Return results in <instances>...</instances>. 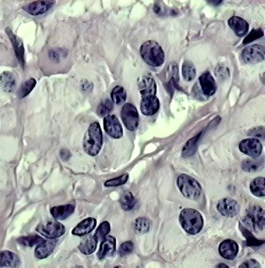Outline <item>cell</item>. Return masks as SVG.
<instances>
[{"label":"cell","instance_id":"cell-1","mask_svg":"<svg viewBox=\"0 0 265 268\" xmlns=\"http://www.w3.org/2000/svg\"><path fill=\"white\" fill-rule=\"evenodd\" d=\"M137 87L141 94L140 110L143 115L152 116L160 109V101L156 97L157 86L152 77L141 76L138 77Z\"/></svg>","mask_w":265,"mask_h":268},{"label":"cell","instance_id":"cell-2","mask_svg":"<svg viewBox=\"0 0 265 268\" xmlns=\"http://www.w3.org/2000/svg\"><path fill=\"white\" fill-rule=\"evenodd\" d=\"M103 144V135L100 124L93 122L85 133L83 140L84 150L91 156H96L100 153Z\"/></svg>","mask_w":265,"mask_h":268},{"label":"cell","instance_id":"cell-3","mask_svg":"<svg viewBox=\"0 0 265 268\" xmlns=\"http://www.w3.org/2000/svg\"><path fill=\"white\" fill-rule=\"evenodd\" d=\"M140 54L144 61L153 67L161 66L164 63L165 55L158 43L153 40L146 41L141 45Z\"/></svg>","mask_w":265,"mask_h":268},{"label":"cell","instance_id":"cell-4","mask_svg":"<svg viewBox=\"0 0 265 268\" xmlns=\"http://www.w3.org/2000/svg\"><path fill=\"white\" fill-rule=\"evenodd\" d=\"M179 222L185 232L191 235H196L204 226V220L197 210L191 208L183 209L179 215Z\"/></svg>","mask_w":265,"mask_h":268},{"label":"cell","instance_id":"cell-5","mask_svg":"<svg viewBox=\"0 0 265 268\" xmlns=\"http://www.w3.org/2000/svg\"><path fill=\"white\" fill-rule=\"evenodd\" d=\"M177 185L182 195L189 200L197 201L201 195L202 191L200 184L189 176H180L177 179Z\"/></svg>","mask_w":265,"mask_h":268},{"label":"cell","instance_id":"cell-6","mask_svg":"<svg viewBox=\"0 0 265 268\" xmlns=\"http://www.w3.org/2000/svg\"><path fill=\"white\" fill-rule=\"evenodd\" d=\"M265 218L264 209L254 205L246 211L243 222L247 227L257 232L264 229Z\"/></svg>","mask_w":265,"mask_h":268},{"label":"cell","instance_id":"cell-7","mask_svg":"<svg viewBox=\"0 0 265 268\" xmlns=\"http://www.w3.org/2000/svg\"><path fill=\"white\" fill-rule=\"evenodd\" d=\"M120 117L123 124L129 131L133 132L136 131L140 118L137 109L132 104H125L121 108Z\"/></svg>","mask_w":265,"mask_h":268},{"label":"cell","instance_id":"cell-8","mask_svg":"<svg viewBox=\"0 0 265 268\" xmlns=\"http://www.w3.org/2000/svg\"><path fill=\"white\" fill-rule=\"evenodd\" d=\"M36 230L48 239H54L61 237L66 233L63 224L54 220H49L41 223Z\"/></svg>","mask_w":265,"mask_h":268},{"label":"cell","instance_id":"cell-9","mask_svg":"<svg viewBox=\"0 0 265 268\" xmlns=\"http://www.w3.org/2000/svg\"><path fill=\"white\" fill-rule=\"evenodd\" d=\"M104 131L114 139H120L123 136V130L119 119L115 115H109L103 119Z\"/></svg>","mask_w":265,"mask_h":268},{"label":"cell","instance_id":"cell-10","mask_svg":"<svg viewBox=\"0 0 265 268\" xmlns=\"http://www.w3.org/2000/svg\"><path fill=\"white\" fill-rule=\"evenodd\" d=\"M265 46L260 45H253L245 47L242 53V58L246 64H256L265 59Z\"/></svg>","mask_w":265,"mask_h":268},{"label":"cell","instance_id":"cell-11","mask_svg":"<svg viewBox=\"0 0 265 268\" xmlns=\"http://www.w3.org/2000/svg\"><path fill=\"white\" fill-rule=\"evenodd\" d=\"M217 209L224 217L234 218L240 212L241 206L233 199L225 198L218 201Z\"/></svg>","mask_w":265,"mask_h":268},{"label":"cell","instance_id":"cell-12","mask_svg":"<svg viewBox=\"0 0 265 268\" xmlns=\"http://www.w3.org/2000/svg\"><path fill=\"white\" fill-rule=\"evenodd\" d=\"M239 148L242 153L253 158L258 157L263 151L261 142L254 138L242 140L239 144Z\"/></svg>","mask_w":265,"mask_h":268},{"label":"cell","instance_id":"cell-13","mask_svg":"<svg viewBox=\"0 0 265 268\" xmlns=\"http://www.w3.org/2000/svg\"><path fill=\"white\" fill-rule=\"evenodd\" d=\"M56 4V1L49 0L34 1L24 6L23 10L31 15L39 16L47 13Z\"/></svg>","mask_w":265,"mask_h":268},{"label":"cell","instance_id":"cell-14","mask_svg":"<svg viewBox=\"0 0 265 268\" xmlns=\"http://www.w3.org/2000/svg\"><path fill=\"white\" fill-rule=\"evenodd\" d=\"M5 32L9 40H10L11 43L18 62H19L22 68H24L25 65V50L23 42L19 37L17 36L16 34L13 32L11 28L8 27L6 28Z\"/></svg>","mask_w":265,"mask_h":268},{"label":"cell","instance_id":"cell-15","mask_svg":"<svg viewBox=\"0 0 265 268\" xmlns=\"http://www.w3.org/2000/svg\"><path fill=\"white\" fill-rule=\"evenodd\" d=\"M201 91L207 97L213 96L217 90V86L214 78L209 72L202 74L199 79Z\"/></svg>","mask_w":265,"mask_h":268},{"label":"cell","instance_id":"cell-16","mask_svg":"<svg viewBox=\"0 0 265 268\" xmlns=\"http://www.w3.org/2000/svg\"><path fill=\"white\" fill-rule=\"evenodd\" d=\"M116 250V239L112 236L106 237L100 245L97 257L99 260L113 256Z\"/></svg>","mask_w":265,"mask_h":268},{"label":"cell","instance_id":"cell-17","mask_svg":"<svg viewBox=\"0 0 265 268\" xmlns=\"http://www.w3.org/2000/svg\"><path fill=\"white\" fill-rule=\"evenodd\" d=\"M239 251V246L234 241L226 240L221 243L219 252L221 256L228 260H233Z\"/></svg>","mask_w":265,"mask_h":268},{"label":"cell","instance_id":"cell-18","mask_svg":"<svg viewBox=\"0 0 265 268\" xmlns=\"http://www.w3.org/2000/svg\"><path fill=\"white\" fill-rule=\"evenodd\" d=\"M75 207L76 205L73 203L57 205L52 207L50 213L55 220L65 221L74 213Z\"/></svg>","mask_w":265,"mask_h":268},{"label":"cell","instance_id":"cell-19","mask_svg":"<svg viewBox=\"0 0 265 268\" xmlns=\"http://www.w3.org/2000/svg\"><path fill=\"white\" fill-rule=\"evenodd\" d=\"M228 24L236 36L243 37L248 33L249 25L244 20L238 16H233L228 21Z\"/></svg>","mask_w":265,"mask_h":268},{"label":"cell","instance_id":"cell-20","mask_svg":"<svg viewBox=\"0 0 265 268\" xmlns=\"http://www.w3.org/2000/svg\"><path fill=\"white\" fill-rule=\"evenodd\" d=\"M56 246V241L44 240L35 249V255L39 259H45L54 252Z\"/></svg>","mask_w":265,"mask_h":268},{"label":"cell","instance_id":"cell-21","mask_svg":"<svg viewBox=\"0 0 265 268\" xmlns=\"http://www.w3.org/2000/svg\"><path fill=\"white\" fill-rule=\"evenodd\" d=\"M21 265V258L16 253L9 250L0 252V268H17L19 267Z\"/></svg>","mask_w":265,"mask_h":268},{"label":"cell","instance_id":"cell-22","mask_svg":"<svg viewBox=\"0 0 265 268\" xmlns=\"http://www.w3.org/2000/svg\"><path fill=\"white\" fill-rule=\"evenodd\" d=\"M96 220L89 218L78 223L72 231L75 236L82 237L91 232L96 226Z\"/></svg>","mask_w":265,"mask_h":268},{"label":"cell","instance_id":"cell-23","mask_svg":"<svg viewBox=\"0 0 265 268\" xmlns=\"http://www.w3.org/2000/svg\"><path fill=\"white\" fill-rule=\"evenodd\" d=\"M98 243V240L94 236H89L81 242L78 246V248L83 254L90 255L95 251Z\"/></svg>","mask_w":265,"mask_h":268},{"label":"cell","instance_id":"cell-24","mask_svg":"<svg viewBox=\"0 0 265 268\" xmlns=\"http://www.w3.org/2000/svg\"><path fill=\"white\" fill-rule=\"evenodd\" d=\"M16 84L15 77L10 72H4L0 75V86L4 91L11 93L15 89Z\"/></svg>","mask_w":265,"mask_h":268},{"label":"cell","instance_id":"cell-25","mask_svg":"<svg viewBox=\"0 0 265 268\" xmlns=\"http://www.w3.org/2000/svg\"><path fill=\"white\" fill-rule=\"evenodd\" d=\"M264 157L254 159H246L242 163V169L246 172L254 173L261 171L264 167Z\"/></svg>","mask_w":265,"mask_h":268},{"label":"cell","instance_id":"cell-26","mask_svg":"<svg viewBox=\"0 0 265 268\" xmlns=\"http://www.w3.org/2000/svg\"><path fill=\"white\" fill-rule=\"evenodd\" d=\"M37 83V81L32 77H30L24 81L21 85L19 91H18V97L22 99L28 96L35 88Z\"/></svg>","mask_w":265,"mask_h":268},{"label":"cell","instance_id":"cell-27","mask_svg":"<svg viewBox=\"0 0 265 268\" xmlns=\"http://www.w3.org/2000/svg\"><path fill=\"white\" fill-rule=\"evenodd\" d=\"M110 97L113 103L117 106H121L127 100V92L122 86H116L111 91Z\"/></svg>","mask_w":265,"mask_h":268},{"label":"cell","instance_id":"cell-28","mask_svg":"<svg viewBox=\"0 0 265 268\" xmlns=\"http://www.w3.org/2000/svg\"><path fill=\"white\" fill-rule=\"evenodd\" d=\"M250 191L253 195L258 197L265 195V178L259 177L253 179L250 184Z\"/></svg>","mask_w":265,"mask_h":268},{"label":"cell","instance_id":"cell-29","mask_svg":"<svg viewBox=\"0 0 265 268\" xmlns=\"http://www.w3.org/2000/svg\"><path fill=\"white\" fill-rule=\"evenodd\" d=\"M152 226V223L146 218H139L134 223L133 227L138 234H145Z\"/></svg>","mask_w":265,"mask_h":268},{"label":"cell","instance_id":"cell-30","mask_svg":"<svg viewBox=\"0 0 265 268\" xmlns=\"http://www.w3.org/2000/svg\"><path fill=\"white\" fill-rule=\"evenodd\" d=\"M122 209L126 211H130L133 209L136 200L132 193L127 192L122 194L119 200Z\"/></svg>","mask_w":265,"mask_h":268},{"label":"cell","instance_id":"cell-31","mask_svg":"<svg viewBox=\"0 0 265 268\" xmlns=\"http://www.w3.org/2000/svg\"><path fill=\"white\" fill-rule=\"evenodd\" d=\"M182 74L185 81H193L197 75L196 67L191 62L185 61L182 66Z\"/></svg>","mask_w":265,"mask_h":268},{"label":"cell","instance_id":"cell-32","mask_svg":"<svg viewBox=\"0 0 265 268\" xmlns=\"http://www.w3.org/2000/svg\"><path fill=\"white\" fill-rule=\"evenodd\" d=\"M114 108L113 103L110 99H106L101 102L97 108V114L101 117L109 115Z\"/></svg>","mask_w":265,"mask_h":268},{"label":"cell","instance_id":"cell-33","mask_svg":"<svg viewBox=\"0 0 265 268\" xmlns=\"http://www.w3.org/2000/svg\"><path fill=\"white\" fill-rule=\"evenodd\" d=\"M44 240L38 235H32L30 236L22 237L17 240L18 243L26 247H33L38 245Z\"/></svg>","mask_w":265,"mask_h":268},{"label":"cell","instance_id":"cell-34","mask_svg":"<svg viewBox=\"0 0 265 268\" xmlns=\"http://www.w3.org/2000/svg\"><path fill=\"white\" fill-rule=\"evenodd\" d=\"M111 228L110 223L108 221L102 222L96 230L94 236L98 241H102L109 234Z\"/></svg>","mask_w":265,"mask_h":268},{"label":"cell","instance_id":"cell-35","mask_svg":"<svg viewBox=\"0 0 265 268\" xmlns=\"http://www.w3.org/2000/svg\"><path fill=\"white\" fill-rule=\"evenodd\" d=\"M200 134L198 135L195 137L192 138L184 146L182 151V156L183 157L191 156L195 154L197 150V142L199 140Z\"/></svg>","mask_w":265,"mask_h":268},{"label":"cell","instance_id":"cell-36","mask_svg":"<svg viewBox=\"0 0 265 268\" xmlns=\"http://www.w3.org/2000/svg\"><path fill=\"white\" fill-rule=\"evenodd\" d=\"M129 178V175L125 174L119 177L107 180L104 183V185L106 187H117L123 185L127 182Z\"/></svg>","mask_w":265,"mask_h":268},{"label":"cell","instance_id":"cell-37","mask_svg":"<svg viewBox=\"0 0 265 268\" xmlns=\"http://www.w3.org/2000/svg\"><path fill=\"white\" fill-rule=\"evenodd\" d=\"M134 249V244L132 241H127L120 245L118 253L121 257L126 256L131 254Z\"/></svg>","mask_w":265,"mask_h":268},{"label":"cell","instance_id":"cell-38","mask_svg":"<svg viewBox=\"0 0 265 268\" xmlns=\"http://www.w3.org/2000/svg\"><path fill=\"white\" fill-rule=\"evenodd\" d=\"M264 35V31L262 29H253L249 35L243 41V45H247Z\"/></svg>","mask_w":265,"mask_h":268},{"label":"cell","instance_id":"cell-39","mask_svg":"<svg viewBox=\"0 0 265 268\" xmlns=\"http://www.w3.org/2000/svg\"><path fill=\"white\" fill-rule=\"evenodd\" d=\"M248 134L249 135L252 136L256 138L265 139V128L263 127H256L252 129Z\"/></svg>","mask_w":265,"mask_h":268},{"label":"cell","instance_id":"cell-40","mask_svg":"<svg viewBox=\"0 0 265 268\" xmlns=\"http://www.w3.org/2000/svg\"><path fill=\"white\" fill-rule=\"evenodd\" d=\"M240 268H261L260 264L254 259L246 261L240 266Z\"/></svg>","mask_w":265,"mask_h":268},{"label":"cell","instance_id":"cell-41","mask_svg":"<svg viewBox=\"0 0 265 268\" xmlns=\"http://www.w3.org/2000/svg\"><path fill=\"white\" fill-rule=\"evenodd\" d=\"M72 153L66 149H62L60 152V156L62 160L67 161L72 157Z\"/></svg>","mask_w":265,"mask_h":268},{"label":"cell","instance_id":"cell-42","mask_svg":"<svg viewBox=\"0 0 265 268\" xmlns=\"http://www.w3.org/2000/svg\"><path fill=\"white\" fill-rule=\"evenodd\" d=\"M217 267H219L218 268H228V266H227L226 265H224V264H221V265H219Z\"/></svg>","mask_w":265,"mask_h":268}]
</instances>
